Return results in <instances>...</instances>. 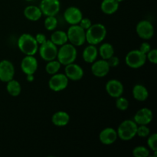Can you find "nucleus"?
Here are the masks:
<instances>
[{"mask_svg": "<svg viewBox=\"0 0 157 157\" xmlns=\"http://www.w3.org/2000/svg\"><path fill=\"white\" fill-rule=\"evenodd\" d=\"M67 39L71 44L77 46H81L86 41V31L79 25H73L67 32Z\"/></svg>", "mask_w": 157, "mask_h": 157, "instance_id": "39448f33", "label": "nucleus"}, {"mask_svg": "<svg viewBox=\"0 0 157 157\" xmlns=\"http://www.w3.org/2000/svg\"><path fill=\"white\" fill-rule=\"evenodd\" d=\"M58 48L51 40H47L41 44L39 48V54L44 61H49L57 58Z\"/></svg>", "mask_w": 157, "mask_h": 157, "instance_id": "0eeeda50", "label": "nucleus"}, {"mask_svg": "<svg viewBox=\"0 0 157 157\" xmlns=\"http://www.w3.org/2000/svg\"><path fill=\"white\" fill-rule=\"evenodd\" d=\"M98 53L100 54L102 59L107 60L113 55V54H114V48H113V45L110 44V43H104L100 47Z\"/></svg>", "mask_w": 157, "mask_h": 157, "instance_id": "a878e982", "label": "nucleus"}, {"mask_svg": "<svg viewBox=\"0 0 157 157\" xmlns=\"http://www.w3.org/2000/svg\"><path fill=\"white\" fill-rule=\"evenodd\" d=\"M126 64L131 68H140L145 64L147 61V55L140 50H132L125 58Z\"/></svg>", "mask_w": 157, "mask_h": 157, "instance_id": "423d86ee", "label": "nucleus"}, {"mask_svg": "<svg viewBox=\"0 0 157 157\" xmlns=\"http://www.w3.org/2000/svg\"><path fill=\"white\" fill-rule=\"evenodd\" d=\"M6 90H7L8 93H9L11 96L17 97L20 94V93H21V84H20V83L18 82V81L12 79L7 82Z\"/></svg>", "mask_w": 157, "mask_h": 157, "instance_id": "393cba45", "label": "nucleus"}, {"mask_svg": "<svg viewBox=\"0 0 157 157\" xmlns=\"http://www.w3.org/2000/svg\"><path fill=\"white\" fill-rule=\"evenodd\" d=\"M22 71L27 75H34L38 69V61L34 55H26L21 63Z\"/></svg>", "mask_w": 157, "mask_h": 157, "instance_id": "2eb2a0df", "label": "nucleus"}, {"mask_svg": "<svg viewBox=\"0 0 157 157\" xmlns=\"http://www.w3.org/2000/svg\"><path fill=\"white\" fill-rule=\"evenodd\" d=\"M133 98L138 101H145L149 97L148 90L142 84H136L133 88Z\"/></svg>", "mask_w": 157, "mask_h": 157, "instance_id": "5701e85b", "label": "nucleus"}, {"mask_svg": "<svg viewBox=\"0 0 157 157\" xmlns=\"http://www.w3.org/2000/svg\"><path fill=\"white\" fill-rule=\"evenodd\" d=\"M110 68L107 60L101 59L94 61L91 66V71L94 76L98 78H103L109 73Z\"/></svg>", "mask_w": 157, "mask_h": 157, "instance_id": "dca6fc26", "label": "nucleus"}, {"mask_svg": "<svg viewBox=\"0 0 157 157\" xmlns=\"http://www.w3.org/2000/svg\"><path fill=\"white\" fill-rule=\"evenodd\" d=\"M44 25L47 30L53 31L58 26V20L55 16H47L44 20Z\"/></svg>", "mask_w": 157, "mask_h": 157, "instance_id": "cd10ccee", "label": "nucleus"}, {"mask_svg": "<svg viewBox=\"0 0 157 157\" xmlns=\"http://www.w3.org/2000/svg\"><path fill=\"white\" fill-rule=\"evenodd\" d=\"M119 2L116 0H103L101 5V9L104 14L112 15L118 10Z\"/></svg>", "mask_w": 157, "mask_h": 157, "instance_id": "4be33fe9", "label": "nucleus"}, {"mask_svg": "<svg viewBox=\"0 0 157 157\" xmlns=\"http://www.w3.org/2000/svg\"><path fill=\"white\" fill-rule=\"evenodd\" d=\"M51 41L55 44V45L61 46L66 44L68 41L67 39V32L64 31H55L51 35Z\"/></svg>", "mask_w": 157, "mask_h": 157, "instance_id": "b1692460", "label": "nucleus"}, {"mask_svg": "<svg viewBox=\"0 0 157 157\" xmlns=\"http://www.w3.org/2000/svg\"><path fill=\"white\" fill-rule=\"evenodd\" d=\"M83 58L87 63H93L96 61L98 55V50L93 44L87 46L83 52Z\"/></svg>", "mask_w": 157, "mask_h": 157, "instance_id": "412c9836", "label": "nucleus"}, {"mask_svg": "<svg viewBox=\"0 0 157 157\" xmlns=\"http://www.w3.org/2000/svg\"><path fill=\"white\" fill-rule=\"evenodd\" d=\"M147 144L149 147L153 151H156L157 150V134L156 133H153L149 136L147 140Z\"/></svg>", "mask_w": 157, "mask_h": 157, "instance_id": "2f4dec72", "label": "nucleus"}, {"mask_svg": "<svg viewBox=\"0 0 157 157\" xmlns=\"http://www.w3.org/2000/svg\"><path fill=\"white\" fill-rule=\"evenodd\" d=\"M147 59L150 62L153 64H156L157 63V50L156 49H151L148 53L147 54Z\"/></svg>", "mask_w": 157, "mask_h": 157, "instance_id": "473e14b6", "label": "nucleus"}, {"mask_svg": "<svg viewBox=\"0 0 157 157\" xmlns=\"http://www.w3.org/2000/svg\"><path fill=\"white\" fill-rule=\"evenodd\" d=\"M68 80L65 74H55L48 81L49 88L55 92L61 91L67 87Z\"/></svg>", "mask_w": 157, "mask_h": 157, "instance_id": "6e6552de", "label": "nucleus"}, {"mask_svg": "<svg viewBox=\"0 0 157 157\" xmlns=\"http://www.w3.org/2000/svg\"><path fill=\"white\" fill-rule=\"evenodd\" d=\"M39 8L46 16H55L59 12L61 3L59 0H41Z\"/></svg>", "mask_w": 157, "mask_h": 157, "instance_id": "1a4fd4ad", "label": "nucleus"}, {"mask_svg": "<svg viewBox=\"0 0 157 157\" xmlns=\"http://www.w3.org/2000/svg\"><path fill=\"white\" fill-rule=\"evenodd\" d=\"M107 61L109 66H110V67H117L120 64V60L119 58H118V57L114 56V55H113V56L110 57V58H108Z\"/></svg>", "mask_w": 157, "mask_h": 157, "instance_id": "f704fd0d", "label": "nucleus"}, {"mask_svg": "<svg viewBox=\"0 0 157 157\" xmlns=\"http://www.w3.org/2000/svg\"><path fill=\"white\" fill-rule=\"evenodd\" d=\"M153 111L147 107H143L134 115L133 121L137 125H147L153 121Z\"/></svg>", "mask_w": 157, "mask_h": 157, "instance_id": "f8f14e48", "label": "nucleus"}, {"mask_svg": "<svg viewBox=\"0 0 157 157\" xmlns=\"http://www.w3.org/2000/svg\"><path fill=\"white\" fill-rule=\"evenodd\" d=\"M15 75V67L9 60L0 61V81L6 82L13 79Z\"/></svg>", "mask_w": 157, "mask_h": 157, "instance_id": "9b49d317", "label": "nucleus"}, {"mask_svg": "<svg viewBox=\"0 0 157 157\" xmlns=\"http://www.w3.org/2000/svg\"><path fill=\"white\" fill-rule=\"evenodd\" d=\"M133 155L135 157H147L150 156V151L147 147L139 146L133 149Z\"/></svg>", "mask_w": 157, "mask_h": 157, "instance_id": "c85d7f7f", "label": "nucleus"}, {"mask_svg": "<svg viewBox=\"0 0 157 157\" xmlns=\"http://www.w3.org/2000/svg\"><path fill=\"white\" fill-rule=\"evenodd\" d=\"M107 35V29L101 23L91 25L86 30V41L90 44L96 45L104 41Z\"/></svg>", "mask_w": 157, "mask_h": 157, "instance_id": "f257e3e1", "label": "nucleus"}, {"mask_svg": "<svg viewBox=\"0 0 157 157\" xmlns=\"http://www.w3.org/2000/svg\"><path fill=\"white\" fill-rule=\"evenodd\" d=\"M27 81L32 82L34 81V75H27Z\"/></svg>", "mask_w": 157, "mask_h": 157, "instance_id": "4c0bfd02", "label": "nucleus"}, {"mask_svg": "<svg viewBox=\"0 0 157 157\" xmlns=\"http://www.w3.org/2000/svg\"><path fill=\"white\" fill-rule=\"evenodd\" d=\"M117 2H123V1H124V0H116Z\"/></svg>", "mask_w": 157, "mask_h": 157, "instance_id": "58836bf2", "label": "nucleus"}, {"mask_svg": "<svg viewBox=\"0 0 157 157\" xmlns=\"http://www.w3.org/2000/svg\"><path fill=\"white\" fill-rule=\"evenodd\" d=\"M25 1H28V2H30V1H32V0H25Z\"/></svg>", "mask_w": 157, "mask_h": 157, "instance_id": "ea45409f", "label": "nucleus"}, {"mask_svg": "<svg viewBox=\"0 0 157 157\" xmlns=\"http://www.w3.org/2000/svg\"><path fill=\"white\" fill-rule=\"evenodd\" d=\"M24 15L27 19L30 21H38L42 15L41 9L39 7L35 6H29L25 9Z\"/></svg>", "mask_w": 157, "mask_h": 157, "instance_id": "6ab92c4d", "label": "nucleus"}, {"mask_svg": "<svg viewBox=\"0 0 157 157\" xmlns=\"http://www.w3.org/2000/svg\"><path fill=\"white\" fill-rule=\"evenodd\" d=\"M150 133V130L149 127H147V125H139L137 127L136 130V135L139 136L140 137L145 138L148 136Z\"/></svg>", "mask_w": 157, "mask_h": 157, "instance_id": "7c9ffc66", "label": "nucleus"}, {"mask_svg": "<svg viewBox=\"0 0 157 157\" xmlns=\"http://www.w3.org/2000/svg\"><path fill=\"white\" fill-rule=\"evenodd\" d=\"M61 63L56 60H52V61H48V64L45 67V70L48 74L49 75H55V74L58 73V71L61 68Z\"/></svg>", "mask_w": 157, "mask_h": 157, "instance_id": "bb28decb", "label": "nucleus"}, {"mask_svg": "<svg viewBox=\"0 0 157 157\" xmlns=\"http://www.w3.org/2000/svg\"><path fill=\"white\" fill-rule=\"evenodd\" d=\"M35 40H36V41L38 42V44H40V45L47 41V38H46L45 35L43 33H38L36 35H35Z\"/></svg>", "mask_w": 157, "mask_h": 157, "instance_id": "e433bc0d", "label": "nucleus"}, {"mask_svg": "<svg viewBox=\"0 0 157 157\" xmlns=\"http://www.w3.org/2000/svg\"><path fill=\"white\" fill-rule=\"evenodd\" d=\"M138 125L132 120L124 121L117 129V136L124 141L131 140L136 135Z\"/></svg>", "mask_w": 157, "mask_h": 157, "instance_id": "20e7f679", "label": "nucleus"}, {"mask_svg": "<svg viewBox=\"0 0 157 157\" xmlns=\"http://www.w3.org/2000/svg\"><path fill=\"white\" fill-rule=\"evenodd\" d=\"M117 132L112 127L104 129L99 134V140L104 145H111L117 139Z\"/></svg>", "mask_w": 157, "mask_h": 157, "instance_id": "a211bd4d", "label": "nucleus"}, {"mask_svg": "<svg viewBox=\"0 0 157 157\" xmlns=\"http://www.w3.org/2000/svg\"><path fill=\"white\" fill-rule=\"evenodd\" d=\"M116 107L118 110H126L128 109L129 107V101L127 98H123V97H119L117 98L116 101Z\"/></svg>", "mask_w": 157, "mask_h": 157, "instance_id": "c756f323", "label": "nucleus"}, {"mask_svg": "<svg viewBox=\"0 0 157 157\" xmlns=\"http://www.w3.org/2000/svg\"><path fill=\"white\" fill-rule=\"evenodd\" d=\"M138 36L144 40L150 39L154 35V28L153 24L147 20H142L136 27Z\"/></svg>", "mask_w": 157, "mask_h": 157, "instance_id": "9d476101", "label": "nucleus"}, {"mask_svg": "<svg viewBox=\"0 0 157 157\" xmlns=\"http://www.w3.org/2000/svg\"><path fill=\"white\" fill-rule=\"evenodd\" d=\"M139 50L141 52H143L144 54L147 55V54L148 53L150 50H151V46H150V44H149L148 42H146V41H144V42H143L142 44H141Z\"/></svg>", "mask_w": 157, "mask_h": 157, "instance_id": "c9c22d12", "label": "nucleus"}, {"mask_svg": "<svg viewBox=\"0 0 157 157\" xmlns=\"http://www.w3.org/2000/svg\"><path fill=\"white\" fill-rule=\"evenodd\" d=\"M106 91L111 98H117L122 96L124 93V85L120 81L116 79L110 80L105 86Z\"/></svg>", "mask_w": 157, "mask_h": 157, "instance_id": "ddd939ff", "label": "nucleus"}, {"mask_svg": "<svg viewBox=\"0 0 157 157\" xmlns=\"http://www.w3.org/2000/svg\"><path fill=\"white\" fill-rule=\"evenodd\" d=\"M79 25L80 26H81L82 29H84V30H87V29H88L91 26L92 23H91V21H90V18H81V20L79 22Z\"/></svg>", "mask_w": 157, "mask_h": 157, "instance_id": "72a5a7b5", "label": "nucleus"}, {"mask_svg": "<svg viewBox=\"0 0 157 157\" xmlns=\"http://www.w3.org/2000/svg\"><path fill=\"white\" fill-rule=\"evenodd\" d=\"M64 17L65 21L71 25H78L81 18H83V14L78 8L75 6H71L67 8L64 13Z\"/></svg>", "mask_w": 157, "mask_h": 157, "instance_id": "4468645a", "label": "nucleus"}, {"mask_svg": "<svg viewBox=\"0 0 157 157\" xmlns=\"http://www.w3.org/2000/svg\"><path fill=\"white\" fill-rule=\"evenodd\" d=\"M65 75L71 81H79L84 76V70L78 64L71 63L65 67Z\"/></svg>", "mask_w": 157, "mask_h": 157, "instance_id": "f3484780", "label": "nucleus"}, {"mask_svg": "<svg viewBox=\"0 0 157 157\" xmlns=\"http://www.w3.org/2000/svg\"><path fill=\"white\" fill-rule=\"evenodd\" d=\"M78 55L76 47L72 44H64L61 46L58 51L57 58L63 65H67L75 62Z\"/></svg>", "mask_w": 157, "mask_h": 157, "instance_id": "7ed1b4c3", "label": "nucleus"}, {"mask_svg": "<svg viewBox=\"0 0 157 157\" xmlns=\"http://www.w3.org/2000/svg\"><path fill=\"white\" fill-rule=\"evenodd\" d=\"M52 121L57 127H64L70 121V116L65 111H58L53 114Z\"/></svg>", "mask_w": 157, "mask_h": 157, "instance_id": "aec40b11", "label": "nucleus"}, {"mask_svg": "<svg viewBox=\"0 0 157 157\" xmlns=\"http://www.w3.org/2000/svg\"><path fill=\"white\" fill-rule=\"evenodd\" d=\"M18 47L25 55H35L38 50L35 38L30 34H22L18 39Z\"/></svg>", "mask_w": 157, "mask_h": 157, "instance_id": "f03ea898", "label": "nucleus"}]
</instances>
